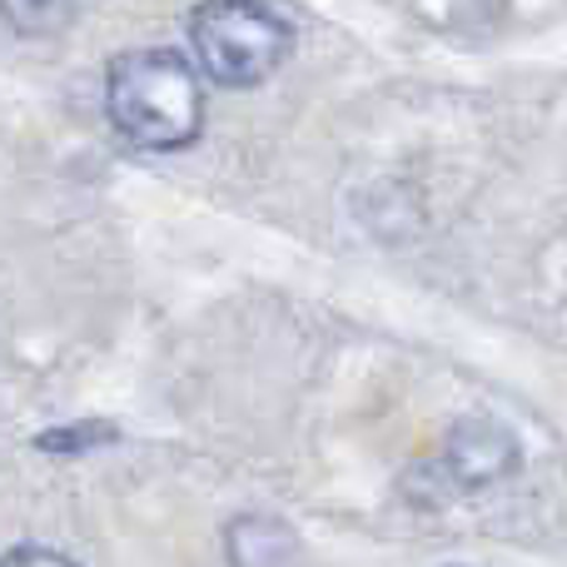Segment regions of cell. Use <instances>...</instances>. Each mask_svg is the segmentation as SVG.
Masks as SVG:
<instances>
[{"label": "cell", "mask_w": 567, "mask_h": 567, "mask_svg": "<svg viewBox=\"0 0 567 567\" xmlns=\"http://www.w3.org/2000/svg\"><path fill=\"white\" fill-rule=\"evenodd\" d=\"M105 110L140 150H185L205 130V90L179 50H125L105 70Z\"/></svg>", "instance_id": "obj_1"}, {"label": "cell", "mask_w": 567, "mask_h": 567, "mask_svg": "<svg viewBox=\"0 0 567 567\" xmlns=\"http://www.w3.org/2000/svg\"><path fill=\"white\" fill-rule=\"evenodd\" d=\"M189 45L215 85L249 90L289 60L293 30L265 0H205L189 16Z\"/></svg>", "instance_id": "obj_2"}, {"label": "cell", "mask_w": 567, "mask_h": 567, "mask_svg": "<svg viewBox=\"0 0 567 567\" xmlns=\"http://www.w3.org/2000/svg\"><path fill=\"white\" fill-rule=\"evenodd\" d=\"M518 439L493 419H463L449 433V449H443V463L463 488H488V483L508 478V473H518Z\"/></svg>", "instance_id": "obj_3"}, {"label": "cell", "mask_w": 567, "mask_h": 567, "mask_svg": "<svg viewBox=\"0 0 567 567\" xmlns=\"http://www.w3.org/2000/svg\"><path fill=\"white\" fill-rule=\"evenodd\" d=\"M229 567H293L299 558V538L289 523L269 518V513H239L225 528Z\"/></svg>", "instance_id": "obj_4"}, {"label": "cell", "mask_w": 567, "mask_h": 567, "mask_svg": "<svg viewBox=\"0 0 567 567\" xmlns=\"http://www.w3.org/2000/svg\"><path fill=\"white\" fill-rule=\"evenodd\" d=\"M80 0H0V20L16 35H60L75 20Z\"/></svg>", "instance_id": "obj_5"}, {"label": "cell", "mask_w": 567, "mask_h": 567, "mask_svg": "<svg viewBox=\"0 0 567 567\" xmlns=\"http://www.w3.org/2000/svg\"><path fill=\"white\" fill-rule=\"evenodd\" d=\"M95 443H115V429H110V423H65V429H55V433H40L35 449L80 453V449H95Z\"/></svg>", "instance_id": "obj_6"}, {"label": "cell", "mask_w": 567, "mask_h": 567, "mask_svg": "<svg viewBox=\"0 0 567 567\" xmlns=\"http://www.w3.org/2000/svg\"><path fill=\"white\" fill-rule=\"evenodd\" d=\"M0 567H80V563L55 548H10L6 558H0Z\"/></svg>", "instance_id": "obj_7"}]
</instances>
